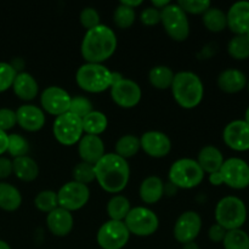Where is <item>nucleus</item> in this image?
Masks as SVG:
<instances>
[{"mask_svg":"<svg viewBox=\"0 0 249 249\" xmlns=\"http://www.w3.org/2000/svg\"><path fill=\"white\" fill-rule=\"evenodd\" d=\"M95 180L104 191L119 195L130 179V167L128 160L114 152L105 153L104 157L94 165Z\"/></svg>","mask_w":249,"mask_h":249,"instance_id":"nucleus-1","label":"nucleus"},{"mask_svg":"<svg viewBox=\"0 0 249 249\" xmlns=\"http://www.w3.org/2000/svg\"><path fill=\"white\" fill-rule=\"evenodd\" d=\"M118 40L113 29L105 24L85 32L80 44V53L85 62L104 63L116 53Z\"/></svg>","mask_w":249,"mask_h":249,"instance_id":"nucleus-2","label":"nucleus"},{"mask_svg":"<svg viewBox=\"0 0 249 249\" xmlns=\"http://www.w3.org/2000/svg\"><path fill=\"white\" fill-rule=\"evenodd\" d=\"M170 90L175 102L185 109L198 106L204 96L203 82L196 73L190 71L175 73Z\"/></svg>","mask_w":249,"mask_h":249,"instance_id":"nucleus-3","label":"nucleus"},{"mask_svg":"<svg viewBox=\"0 0 249 249\" xmlns=\"http://www.w3.org/2000/svg\"><path fill=\"white\" fill-rule=\"evenodd\" d=\"M78 87L90 94H99L109 90L112 85V71L104 63L85 62L75 72Z\"/></svg>","mask_w":249,"mask_h":249,"instance_id":"nucleus-4","label":"nucleus"},{"mask_svg":"<svg viewBox=\"0 0 249 249\" xmlns=\"http://www.w3.org/2000/svg\"><path fill=\"white\" fill-rule=\"evenodd\" d=\"M204 172L196 160L180 158L175 160L169 168L168 178L175 189L190 190L202 184L204 180Z\"/></svg>","mask_w":249,"mask_h":249,"instance_id":"nucleus-5","label":"nucleus"},{"mask_svg":"<svg viewBox=\"0 0 249 249\" xmlns=\"http://www.w3.org/2000/svg\"><path fill=\"white\" fill-rule=\"evenodd\" d=\"M215 221L226 231L241 229L247 220V207L236 196L223 197L216 203Z\"/></svg>","mask_w":249,"mask_h":249,"instance_id":"nucleus-6","label":"nucleus"},{"mask_svg":"<svg viewBox=\"0 0 249 249\" xmlns=\"http://www.w3.org/2000/svg\"><path fill=\"white\" fill-rule=\"evenodd\" d=\"M160 23L165 33L175 41H185L190 36V21L187 14L177 4L170 2L160 10Z\"/></svg>","mask_w":249,"mask_h":249,"instance_id":"nucleus-7","label":"nucleus"},{"mask_svg":"<svg viewBox=\"0 0 249 249\" xmlns=\"http://www.w3.org/2000/svg\"><path fill=\"white\" fill-rule=\"evenodd\" d=\"M130 235L138 237H148L158 230L160 219L152 209L147 207H134L124 219Z\"/></svg>","mask_w":249,"mask_h":249,"instance_id":"nucleus-8","label":"nucleus"},{"mask_svg":"<svg viewBox=\"0 0 249 249\" xmlns=\"http://www.w3.org/2000/svg\"><path fill=\"white\" fill-rule=\"evenodd\" d=\"M53 134L58 143L63 146H73L79 142L84 135L82 119L74 114L67 113L56 117L53 123Z\"/></svg>","mask_w":249,"mask_h":249,"instance_id":"nucleus-9","label":"nucleus"},{"mask_svg":"<svg viewBox=\"0 0 249 249\" xmlns=\"http://www.w3.org/2000/svg\"><path fill=\"white\" fill-rule=\"evenodd\" d=\"M129 238L130 232L124 221H105L96 233L97 245L101 249H122L129 242Z\"/></svg>","mask_w":249,"mask_h":249,"instance_id":"nucleus-10","label":"nucleus"},{"mask_svg":"<svg viewBox=\"0 0 249 249\" xmlns=\"http://www.w3.org/2000/svg\"><path fill=\"white\" fill-rule=\"evenodd\" d=\"M90 198V190L88 185L80 182L68 181L63 184L57 191L58 207L68 212H77L87 206Z\"/></svg>","mask_w":249,"mask_h":249,"instance_id":"nucleus-11","label":"nucleus"},{"mask_svg":"<svg viewBox=\"0 0 249 249\" xmlns=\"http://www.w3.org/2000/svg\"><path fill=\"white\" fill-rule=\"evenodd\" d=\"M223 182L233 190H243L249 186V164L238 157L224 160L220 170Z\"/></svg>","mask_w":249,"mask_h":249,"instance_id":"nucleus-12","label":"nucleus"},{"mask_svg":"<svg viewBox=\"0 0 249 249\" xmlns=\"http://www.w3.org/2000/svg\"><path fill=\"white\" fill-rule=\"evenodd\" d=\"M111 97L117 106L122 108H134L138 106L142 97V90L140 85L134 80L123 78L109 88Z\"/></svg>","mask_w":249,"mask_h":249,"instance_id":"nucleus-13","label":"nucleus"},{"mask_svg":"<svg viewBox=\"0 0 249 249\" xmlns=\"http://www.w3.org/2000/svg\"><path fill=\"white\" fill-rule=\"evenodd\" d=\"M202 230V218L197 212L187 211L180 214L173 229L174 238L181 245L192 242Z\"/></svg>","mask_w":249,"mask_h":249,"instance_id":"nucleus-14","label":"nucleus"},{"mask_svg":"<svg viewBox=\"0 0 249 249\" xmlns=\"http://www.w3.org/2000/svg\"><path fill=\"white\" fill-rule=\"evenodd\" d=\"M71 95L60 87H48L40 95L41 109L51 116L58 117L70 111Z\"/></svg>","mask_w":249,"mask_h":249,"instance_id":"nucleus-15","label":"nucleus"},{"mask_svg":"<svg viewBox=\"0 0 249 249\" xmlns=\"http://www.w3.org/2000/svg\"><path fill=\"white\" fill-rule=\"evenodd\" d=\"M139 139L141 150L152 158L167 157L172 151V140L162 131H146Z\"/></svg>","mask_w":249,"mask_h":249,"instance_id":"nucleus-16","label":"nucleus"},{"mask_svg":"<svg viewBox=\"0 0 249 249\" xmlns=\"http://www.w3.org/2000/svg\"><path fill=\"white\" fill-rule=\"evenodd\" d=\"M223 140L228 147L236 152L249 150V125L243 119L230 122L223 130Z\"/></svg>","mask_w":249,"mask_h":249,"instance_id":"nucleus-17","label":"nucleus"},{"mask_svg":"<svg viewBox=\"0 0 249 249\" xmlns=\"http://www.w3.org/2000/svg\"><path fill=\"white\" fill-rule=\"evenodd\" d=\"M16 119L17 124L29 133H36L43 129L46 122L45 112L41 109V107L29 104L22 105L17 108Z\"/></svg>","mask_w":249,"mask_h":249,"instance_id":"nucleus-18","label":"nucleus"},{"mask_svg":"<svg viewBox=\"0 0 249 249\" xmlns=\"http://www.w3.org/2000/svg\"><path fill=\"white\" fill-rule=\"evenodd\" d=\"M228 27L235 36H246L249 32V1L232 4L226 14Z\"/></svg>","mask_w":249,"mask_h":249,"instance_id":"nucleus-19","label":"nucleus"},{"mask_svg":"<svg viewBox=\"0 0 249 249\" xmlns=\"http://www.w3.org/2000/svg\"><path fill=\"white\" fill-rule=\"evenodd\" d=\"M46 226L49 231L56 237H66L70 235L74 226V218L71 212L57 207L46 214Z\"/></svg>","mask_w":249,"mask_h":249,"instance_id":"nucleus-20","label":"nucleus"},{"mask_svg":"<svg viewBox=\"0 0 249 249\" xmlns=\"http://www.w3.org/2000/svg\"><path fill=\"white\" fill-rule=\"evenodd\" d=\"M105 153V142L100 136L84 134L78 142V155L82 162L95 165L104 157Z\"/></svg>","mask_w":249,"mask_h":249,"instance_id":"nucleus-21","label":"nucleus"},{"mask_svg":"<svg viewBox=\"0 0 249 249\" xmlns=\"http://www.w3.org/2000/svg\"><path fill=\"white\" fill-rule=\"evenodd\" d=\"M218 87L226 94H237L247 87V75L236 68H228L218 75Z\"/></svg>","mask_w":249,"mask_h":249,"instance_id":"nucleus-22","label":"nucleus"},{"mask_svg":"<svg viewBox=\"0 0 249 249\" xmlns=\"http://www.w3.org/2000/svg\"><path fill=\"white\" fill-rule=\"evenodd\" d=\"M165 192V185L157 175H150L145 178L139 187L140 199L146 204H155L162 199Z\"/></svg>","mask_w":249,"mask_h":249,"instance_id":"nucleus-23","label":"nucleus"},{"mask_svg":"<svg viewBox=\"0 0 249 249\" xmlns=\"http://www.w3.org/2000/svg\"><path fill=\"white\" fill-rule=\"evenodd\" d=\"M12 90L18 99L32 101L39 94V84L36 78L28 72L17 73L12 84Z\"/></svg>","mask_w":249,"mask_h":249,"instance_id":"nucleus-24","label":"nucleus"},{"mask_svg":"<svg viewBox=\"0 0 249 249\" xmlns=\"http://www.w3.org/2000/svg\"><path fill=\"white\" fill-rule=\"evenodd\" d=\"M197 163L204 174H212V173L219 172L224 163L223 152L214 145H207L199 150L197 155Z\"/></svg>","mask_w":249,"mask_h":249,"instance_id":"nucleus-25","label":"nucleus"},{"mask_svg":"<svg viewBox=\"0 0 249 249\" xmlns=\"http://www.w3.org/2000/svg\"><path fill=\"white\" fill-rule=\"evenodd\" d=\"M12 173L21 181L32 182L39 177V165L29 156H22L12 160Z\"/></svg>","mask_w":249,"mask_h":249,"instance_id":"nucleus-26","label":"nucleus"},{"mask_svg":"<svg viewBox=\"0 0 249 249\" xmlns=\"http://www.w3.org/2000/svg\"><path fill=\"white\" fill-rule=\"evenodd\" d=\"M22 195L16 186L7 182H0V209L15 212L21 207Z\"/></svg>","mask_w":249,"mask_h":249,"instance_id":"nucleus-27","label":"nucleus"},{"mask_svg":"<svg viewBox=\"0 0 249 249\" xmlns=\"http://www.w3.org/2000/svg\"><path fill=\"white\" fill-rule=\"evenodd\" d=\"M83 131L87 135L100 136L106 131L108 126L107 116L101 111H91L89 114L82 118Z\"/></svg>","mask_w":249,"mask_h":249,"instance_id":"nucleus-28","label":"nucleus"},{"mask_svg":"<svg viewBox=\"0 0 249 249\" xmlns=\"http://www.w3.org/2000/svg\"><path fill=\"white\" fill-rule=\"evenodd\" d=\"M175 73L168 66L158 65L155 66L148 72V82L157 90L170 89L173 84Z\"/></svg>","mask_w":249,"mask_h":249,"instance_id":"nucleus-29","label":"nucleus"},{"mask_svg":"<svg viewBox=\"0 0 249 249\" xmlns=\"http://www.w3.org/2000/svg\"><path fill=\"white\" fill-rule=\"evenodd\" d=\"M131 206L129 199L123 195H114L107 202L106 212L108 214L109 220L124 221L128 213L130 212Z\"/></svg>","mask_w":249,"mask_h":249,"instance_id":"nucleus-30","label":"nucleus"},{"mask_svg":"<svg viewBox=\"0 0 249 249\" xmlns=\"http://www.w3.org/2000/svg\"><path fill=\"white\" fill-rule=\"evenodd\" d=\"M202 22H203L204 27L212 33H220L228 27L226 14L219 7H209L202 15Z\"/></svg>","mask_w":249,"mask_h":249,"instance_id":"nucleus-31","label":"nucleus"},{"mask_svg":"<svg viewBox=\"0 0 249 249\" xmlns=\"http://www.w3.org/2000/svg\"><path fill=\"white\" fill-rule=\"evenodd\" d=\"M140 150V139L133 134L121 136L114 145V153L128 160Z\"/></svg>","mask_w":249,"mask_h":249,"instance_id":"nucleus-32","label":"nucleus"},{"mask_svg":"<svg viewBox=\"0 0 249 249\" xmlns=\"http://www.w3.org/2000/svg\"><path fill=\"white\" fill-rule=\"evenodd\" d=\"M228 53L238 61L249 58V39L247 36H235L228 44Z\"/></svg>","mask_w":249,"mask_h":249,"instance_id":"nucleus-33","label":"nucleus"},{"mask_svg":"<svg viewBox=\"0 0 249 249\" xmlns=\"http://www.w3.org/2000/svg\"><path fill=\"white\" fill-rule=\"evenodd\" d=\"M221 243L225 249H249V235L242 229L226 231Z\"/></svg>","mask_w":249,"mask_h":249,"instance_id":"nucleus-34","label":"nucleus"},{"mask_svg":"<svg viewBox=\"0 0 249 249\" xmlns=\"http://www.w3.org/2000/svg\"><path fill=\"white\" fill-rule=\"evenodd\" d=\"M34 206L38 211L49 214L58 207L57 192L53 190H43L34 198Z\"/></svg>","mask_w":249,"mask_h":249,"instance_id":"nucleus-35","label":"nucleus"},{"mask_svg":"<svg viewBox=\"0 0 249 249\" xmlns=\"http://www.w3.org/2000/svg\"><path fill=\"white\" fill-rule=\"evenodd\" d=\"M135 10L130 9V7L119 2V5L116 7L113 12V22L116 27L121 29H128L135 23Z\"/></svg>","mask_w":249,"mask_h":249,"instance_id":"nucleus-36","label":"nucleus"},{"mask_svg":"<svg viewBox=\"0 0 249 249\" xmlns=\"http://www.w3.org/2000/svg\"><path fill=\"white\" fill-rule=\"evenodd\" d=\"M6 152L14 158L27 156L29 152L28 140L19 134H10Z\"/></svg>","mask_w":249,"mask_h":249,"instance_id":"nucleus-37","label":"nucleus"},{"mask_svg":"<svg viewBox=\"0 0 249 249\" xmlns=\"http://www.w3.org/2000/svg\"><path fill=\"white\" fill-rule=\"evenodd\" d=\"M73 180L80 184L88 185L90 182H92L95 180V167L94 164H90V163L82 162L80 160L78 164L74 165L73 168Z\"/></svg>","mask_w":249,"mask_h":249,"instance_id":"nucleus-38","label":"nucleus"},{"mask_svg":"<svg viewBox=\"0 0 249 249\" xmlns=\"http://www.w3.org/2000/svg\"><path fill=\"white\" fill-rule=\"evenodd\" d=\"M91 111H94V106H92V102L88 97L82 96V95L71 97L70 111H68L70 113L74 114V116L79 117L82 119Z\"/></svg>","mask_w":249,"mask_h":249,"instance_id":"nucleus-39","label":"nucleus"},{"mask_svg":"<svg viewBox=\"0 0 249 249\" xmlns=\"http://www.w3.org/2000/svg\"><path fill=\"white\" fill-rule=\"evenodd\" d=\"M177 4L187 15H203L212 6L209 0H179Z\"/></svg>","mask_w":249,"mask_h":249,"instance_id":"nucleus-40","label":"nucleus"},{"mask_svg":"<svg viewBox=\"0 0 249 249\" xmlns=\"http://www.w3.org/2000/svg\"><path fill=\"white\" fill-rule=\"evenodd\" d=\"M16 75L17 71L11 63L0 62V92H4L12 88Z\"/></svg>","mask_w":249,"mask_h":249,"instance_id":"nucleus-41","label":"nucleus"},{"mask_svg":"<svg viewBox=\"0 0 249 249\" xmlns=\"http://www.w3.org/2000/svg\"><path fill=\"white\" fill-rule=\"evenodd\" d=\"M79 21H80V24H82L87 31H89V29L91 28H95V27H97L99 24H101L100 23L99 11H97L95 7H91V6L84 7V9L80 11Z\"/></svg>","mask_w":249,"mask_h":249,"instance_id":"nucleus-42","label":"nucleus"},{"mask_svg":"<svg viewBox=\"0 0 249 249\" xmlns=\"http://www.w3.org/2000/svg\"><path fill=\"white\" fill-rule=\"evenodd\" d=\"M17 124L16 111L11 108H0V130L9 131Z\"/></svg>","mask_w":249,"mask_h":249,"instance_id":"nucleus-43","label":"nucleus"},{"mask_svg":"<svg viewBox=\"0 0 249 249\" xmlns=\"http://www.w3.org/2000/svg\"><path fill=\"white\" fill-rule=\"evenodd\" d=\"M140 21L145 26H156L160 23V11L152 6L145 7L140 14Z\"/></svg>","mask_w":249,"mask_h":249,"instance_id":"nucleus-44","label":"nucleus"},{"mask_svg":"<svg viewBox=\"0 0 249 249\" xmlns=\"http://www.w3.org/2000/svg\"><path fill=\"white\" fill-rule=\"evenodd\" d=\"M226 235V230L223 228V226L218 225V224H214L209 228L208 230V237L212 242L215 243H220L224 241V237Z\"/></svg>","mask_w":249,"mask_h":249,"instance_id":"nucleus-45","label":"nucleus"},{"mask_svg":"<svg viewBox=\"0 0 249 249\" xmlns=\"http://www.w3.org/2000/svg\"><path fill=\"white\" fill-rule=\"evenodd\" d=\"M12 174V160L0 156V180L7 179Z\"/></svg>","mask_w":249,"mask_h":249,"instance_id":"nucleus-46","label":"nucleus"},{"mask_svg":"<svg viewBox=\"0 0 249 249\" xmlns=\"http://www.w3.org/2000/svg\"><path fill=\"white\" fill-rule=\"evenodd\" d=\"M7 143H9V135L5 131L0 130V156L7 151Z\"/></svg>","mask_w":249,"mask_h":249,"instance_id":"nucleus-47","label":"nucleus"},{"mask_svg":"<svg viewBox=\"0 0 249 249\" xmlns=\"http://www.w3.org/2000/svg\"><path fill=\"white\" fill-rule=\"evenodd\" d=\"M208 179H209V182H211L212 185H214V186H220V185H223V178H221L220 173L219 172H215V173H212V174L208 175Z\"/></svg>","mask_w":249,"mask_h":249,"instance_id":"nucleus-48","label":"nucleus"},{"mask_svg":"<svg viewBox=\"0 0 249 249\" xmlns=\"http://www.w3.org/2000/svg\"><path fill=\"white\" fill-rule=\"evenodd\" d=\"M121 4L125 5V6L130 7V9L135 10L136 7L141 6L142 5V0H122Z\"/></svg>","mask_w":249,"mask_h":249,"instance_id":"nucleus-49","label":"nucleus"},{"mask_svg":"<svg viewBox=\"0 0 249 249\" xmlns=\"http://www.w3.org/2000/svg\"><path fill=\"white\" fill-rule=\"evenodd\" d=\"M169 4H170V1H168V0H152V1H151V6L155 7V9H157V10H160H160L164 9V7Z\"/></svg>","mask_w":249,"mask_h":249,"instance_id":"nucleus-50","label":"nucleus"},{"mask_svg":"<svg viewBox=\"0 0 249 249\" xmlns=\"http://www.w3.org/2000/svg\"><path fill=\"white\" fill-rule=\"evenodd\" d=\"M182 249H199V246L197 245L195 241H192V242H189V243H185V245H182Z\"/></svg>","mask_w":249,"mask_h":249,"instance_id":"nucleus-51","label":"nucleus"},{"mask_svg":"<svg viewBox=\"0 0 249 249\" xmlns=\"http://www.w3.org/2000/svg\"><path fill=\"white\" fill-rule=\"evenodd\" d=\"M0 249H11V248H10V246L7 245V243L5 242V241L0 240Z\"/></svg>","mask_w":249,"mask_h":249,"instance_id":"nucleus-52","label":"nucleus"},{"mask_svg":"<svg viewBox=\"0 0 249 249\" xmlns=\"http://www.w3.org/2000/svg\"><path fill=\"white\" fill-rule=\"evenodd\" d=\"M243 121L246 122V123L249 125V106L247 107V109H246V113H245V119Z\"/></svg>","mask_w":249,"mask_h":249,"instance_id":"nucleus-53","label":"nucleus"},{"mask_svg":"<svg viewBox=\"0 0 249 249\" xmlns=\"http://www.w3.org/2000/svg\"><path fill=\"white\" fill-rule=\"evenodd\" d=\"M246 36H247V38L249 39V32H248V33H247V34H246Z\"/></svg>","mask_w":249,"mask_h":249,"instance_id":"nucleus-54","label":"nucleus"},{"mask_svg":"<svg viewBox=\"0 0 249 249\" xmlns=\"http://www.w3.org/2000/svg\"><path fill=\"white\" fill-rule=\"evenodd\" d=\"M247 87H248V91H249V82L247 83Z\"/></svg>","mask_w":249,"mask_h":249,"instance_id":"nucleus-55","label":"nucleus"}]
</instances>
